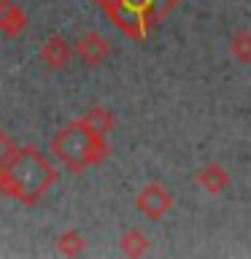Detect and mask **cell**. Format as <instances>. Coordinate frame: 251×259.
<instances>
[{"label":"cell","mask_w":251,"mask_h":259,"mask_svg":"<svg viewBox=\"0 0 251 259\" xmlns=\"http://www.w3.org/2000/svg\"><path fill=\"white\" fill-rule=\"evenodd\" d=\"M52 154L54 159L65 165L70 173H81L87 167H95L108 157V141L103 133L92 130L81 119H73L70 124H65L60 133L52 138Z\"/></svg>","instance_id":"7a4b0ae2"},{"label":"cell","mask_w":251,"mask_h":259,"mask_svg":"<svg viewBox=\"0 0 251 259\" xmlns=\"http://www.w3.org/2000/svg\"><path fill=\"white\" fill-rule=\"evenodd\" d=\"M14 149H16L14 141H11V138H8V135L3 133V127H0V167H3L6 162H8V157L14 154Z\"/></svg>","instance_id":"4fadbf2b"},{"label":"cell","mask_w":251,"mask_h":259,"mask_svg":"<svg viewBox=\"0 0 251 259\" xmlns=\"http://www.w3.org/2000/svg\"><path fill=\"white\" fill-rule=\"evenodd\" d=\"M108 19L133 40H143L159 19L176 8L178 0H95Z\"/></svg>","instance_id":"3957f363"},{"label":"cell","mask_w":251,"mask_h":259,"mask_svg":"<svg viewBox=\"0 0 251 259\" xmlns=\"http://www.w3.org/2000/svg\"><path fill=\"white\" fill-rule=\"evenodd\" d=\"M230 57L235 62H240V65H248L251 62V30L246 27H240V30H235L232 32V38H230Z\"/></svg>","instance_id":"30bf717a"},{"label":"cell","mask_w":251,"mask_h":259,"mask_svg":"<svg viewBox=\"0 0 251 259\" xmlns=\"http://www.w3.org/2000/svg\"><path fill=\"white\" fill-rule=\"evenodd\" d=\"M230 173H227L224 165H219V162H211V165H202L197 170V184L200 189H205L208 194H222L230 189Z\"/></svg>","instance_id":"52a82bcc"},{"label":"cell","mask_w":251,"mask_h":259,"mask_svg":"<svg viewBox=\"0 0 251 259\" xmlns=\"http://www.w3.org/2000/svg\"><path fill=\"white\" fill-rule=\"evenodd\" d=\"M70 57H73V46L62 35H49L44 40V46H40V60H44L52 70L65 68V65L70 62Z\"/></svg>","instance_id":"8992f818"},{"label":"cell","mask_w":251,"mask_h":259,"mask_svg":"<svg viewBox=\"0 0 251 259\" xmlns=\"http://www.w3.org/2000/svg\"><path fill=\"white\" fill-rule=\"evenodd\" d=\"M84 121L92 130H97V133H103V135H108L113 124H116V119H113V113L108 108H100V105H95V108H89L84 113Z\"/></svg>","instance_id":"7c38bea8"},{"label":"cell","mask_w":251,"mask_h":259,"mask_svg":"<svg viewBox=\"0 0 251 259\" xmlns=\"http://www.w3.org/2000/svg\"><path fill=\"white\" fill-rule=\"evenodd\" d=\"M119 248L124 256L138 259V256L149 254V238H146L141 230H127V232H121V238H119Z\"/></svg>","instance_id":"9c48e42d"},{"label":"cell","mask_w":251,"mask_h":259,"mask_svg":"<svg viewBox=\"0 0 251 259\" xmlns=\"http://www.w3.org/2000/svg\"><path fill=\"white\" fill-rule=\"evenodd\" d=\"M73 54L87 65H100V62H105V57L111 54V40L105 35H100V32H95V30L84 32V35L73 44Z\"/></svg>","instance_id":"5b68a950"},{"label":"cell","mask_w":251,"mask_h":259,"mask_svg":"<svg viewBox=\"0 0 251 259\" xmlns=\"http://www.w3.org/2000/svg\"><path fill=\"white\" fill-rule=\"evenodd\" d=\"M84 248H87V240L78 230H65V232H60V238H57V251H60L62 256H81Z\"/></svg>","instance_id":"8fae6325"},{"label":"cell","mask_w":251,"mask_h":259,"mask_svg":"<svg viewBox=\"0 0 251 259\" xmlns=\"http://www.w3.org/2000/svg\"><path fill=\"white\" fill-rule=\"evenodd\" d=\"M135 208L141 210L146 219L157 222V219H162V216H168V213H170V208H173V194H170V189H168L165 184L149 181L141 192H138Z\"/></svg>","instance_id":"277c9868"},{"label":"cell","mask_w":251,"mask_h":259,"mask_svg":"<svg viewBox=\"0 0 251 259\" xmlns=\"http://www.w3.org/2000/svg\"><path fill=\"white\" fill-rule=\"evenodd\" d=\"M27 27V14L14 0H0V32L6 38H16Z\"/></svg>","instance_id":"ba28073f"},{"label":"cell","mask_w":251,"mask_h":259,"mask_svg":"<svg viewBox=\"0 0 251 259\" xmlns=\"http://www.w3.org/2000/svg\"><path fill=\"white\" fill-rule=\"evenodd\" d=\"M57 167L40 154L38 146H16L8 162L0 167V194L22 205H35L57 184Z\"/></svg>","instance_id":"6da1fadb"}]
</instances>
